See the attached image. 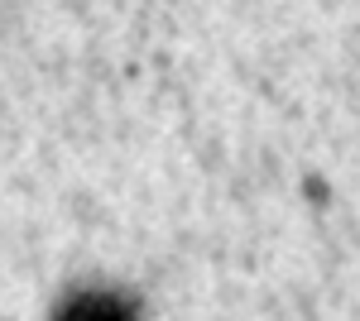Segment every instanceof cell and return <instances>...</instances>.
I'll list each match as a JSON object with an SVG mask.
<instances>
[{
    "label": "cell",
    "mask_w": 360,
    "mask_h": 321,
    "mask_svg": "<svg viewBox=\"0 0 360 321\" xmlns=\"http://www.w3.org/2000/svg\"><path fill=\"white\" fill-rule=\"evenodd\" d=\"M63 321H135L130 307L120 297H106V293H91V297H77L63 307Z\"/></svg>",
    "instance_id": "1"
}]
</instances>
